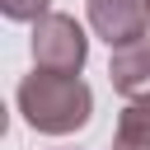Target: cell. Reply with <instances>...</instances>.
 Listing matches in <instances>:
<instances>
[{"mask_svg":"<svg viewBox=\"0 0 150 150\" xmlns=\"http://www.w3.org/2000/svg\"><path fill=\"white\" fill-rule=\"evenodd\" d=\"M47 5H52V0H0L5 19H14V23H38L42 14H52Z\"/></svg>","mask_w":150,"mask_h":150,"instance_id":"cell-6","label":"cell"},{"mask_svg":"<svg viewBox=\"0 0 150 150\" xmlns=\"http://www.w3.org/2000/svg\"><path fill=\"white\" fill-rule=\"evenodd\" d=\"M89 61V38L70 14H42L33 23V66L56 75H80Z\"/></svg>","mask_w":150,"mask_h":150,"instance_id":"cell-2","label":"cell"},{"mask_svg":"<svg viewBox=\"0 0 150 150\" xmlns=\"http://www.w3.org/2000/svg\"><path fill=\"white\" fill-rule=\"evenodd\" d=\"M19 112L33 131L42 136H70L89 122L94 94L80 75H56V70H33L19 84Z\"/></svg>","mask_w":150,"mask_h":150,"instance_id":"cell-1","label":"cell"},{"mask_svg":"<svg viewBox=\"0 0 150 150\" xmlns=\"http://www.w3.org/2000/svg\"><path fill=\"white\" fill-rule=\"evenodd\" d=\"M89 28L108 47H127L150 38V9L145 0H89Z\"/></svg>","mask_w":150,"mask_h":150,"instance_id":"cell-3","label":"cell"},{"mask_svg":"<svg viewBox=\"0 0 150 150\" xmlns=\"http://www.w3.org/2000/svg\"><path fill=\"white\" fill-rule=\"evenodd\" d=\"M112 150H150V103H127L117 112Z\"/></svg>","mask_w":150,"mask_h":150,"instance_id":"cell-5","label":"cell"},{"mask_svg":"<svg viewBox=\"0 0 150 150\" xmlns=\"http://www.w3.org/2000/svg\"><path fill=\"white\" fill-rule=\"evenodd\" d=\"M108 80H112V89L127 94L131 103H150V38L127 42V47H112Z\"/></svg>","mask_w":150,"mask_h":150,"instance_id":"cell-4","label":"cell"},{"mask_svg":"<svg viewBox=\"0 0 150 150\" xmlns=\"http://www.w3.org/2000/svg\"><path fill=\"white\" fill-rule=\"evenodd\" d=\"M145 9H150V0H145Z\"/></svg>","mask_w":150,"mask_h":150,"instance_id":"cell-7","label":"cell"}]
</instances>
